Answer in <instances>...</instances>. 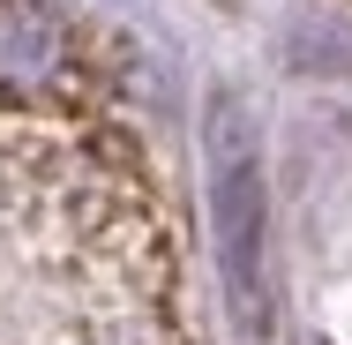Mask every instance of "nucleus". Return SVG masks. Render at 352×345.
<instances>
[{"label": "nucleus", "mask_w": 352, "mask_h": 345, "mask_svg": "<svg viewBox=\"0 0 352 345\" xmlns=\"http://www.w3.org/2000/svg\"><path fill=\"white\" fill-rule=\"evenodd\" d=\"M0 345H195L150 158L30 0H0Z\"/></svg>", "instance_id": "1"}, {"label": "nucleus", "mask_w": 352, "mask_h": 345, "mask_svg": "<svg viewBox=\"0 0 352 345\" xmlns=\"http://www.w3.org/2000/svg\"><path fill=\"white\" fill-rule=\"evenodd\" d=\"M210 203H217V255H225V285L240 300V323L263 338L270 331V196H263V165L255 143L225 105H210Z\"/></svg>", "instance_id": "2"}]
</instances>
